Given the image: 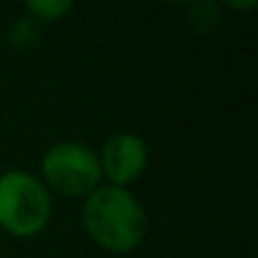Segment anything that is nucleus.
<instances>
[{
	"mask_svg": "<svg viewBox=\"0 0 258 258\" xmlns=\"http://www.w3.org/2000/svg\"><path fill=\"white\" fill-rule=\"evenodd\" d=\"M99 167L106 172V177L114 182V187H124L126 182L140 177L142 170L147 167V147H145L142 137L129 135V132L111 135L104 142Z\"/></svg>",
	"mask_w": 258,
	"mask_h": 258,
	"instance_id": "4",
	"label": "nucleus"
},
{
	"mask_svg": "<svg viewBox=\"0 0 258 258\" xmlns=\"http://www.w3.org/2000/svg\"><path fill=\"white\" fill-rule=\"evenodd\" d=\"M51 218V198L46 187L23 170L0 177V228L16 238L36 235Z\"/></svg>",
	"mask_w": 258,
	"mask_h": 258,
	"instance_id": "2",
	"label": "nucleus"
},
{
	"mask_svg": "<svg viewBox=\"0 0 258 258\" xmlns=\"http://www.w3.org/2000/svg\"><path fill=\"white\" fill-rule=\"evenodd\" d=\"M43 175L56 192L79 198L96 190L101 167L89 147L79 142H61L43 155Z\"/></svg>",
	"mask_w": 258,
	"mask_h": 258,
	"instance_id": "3",
	"label": "nucleus"
},
{
	"mask_svg": "<svg viewBox=\"0 0 258 258\" xmlns=\"http://www.w3.org/2000/svg\"><path fill=\"white\" fill-rule=\"evenodd\" d=\"M230 8H255V3H228Z\"/></svg>",
	"mask_w": 258,
	"mask_h": 258,
	"instance_id": "6",
	"label": "nucleus"
},
{
	"mask_svg": "<svg viewBox=\"0 0 258 258\" xmlns=\"http://www.w3.org/2000/svg\"><path fill=\"white\" fill-rule=\"evenodd\" d=\"M71 11V3H66V0H31L28 3V13L36 16L38 21H58L63 18L66 13Z\"/></svg>",
	"mask_w": 258,
	"mask_h": 258,
	"instance_id": "5",
	"label": "nucleus"
},
{
	"mask_svg": "<svg viewBox=\"0 0 258 258\" xmlns=\"http://www.w3.org/2000/svg\"><path fill=\"white\" fill-rule=\"evenodd\" d=\"M84 225L94 243L111 253L135 250L147 230V218L137 198L124 187H96L84 203Z\"/></svg>",
	"mask_w": 258,
	"mask_h": 258,
	"instance_id": "1",
	"label": "nucleus"
}]
</instances>
